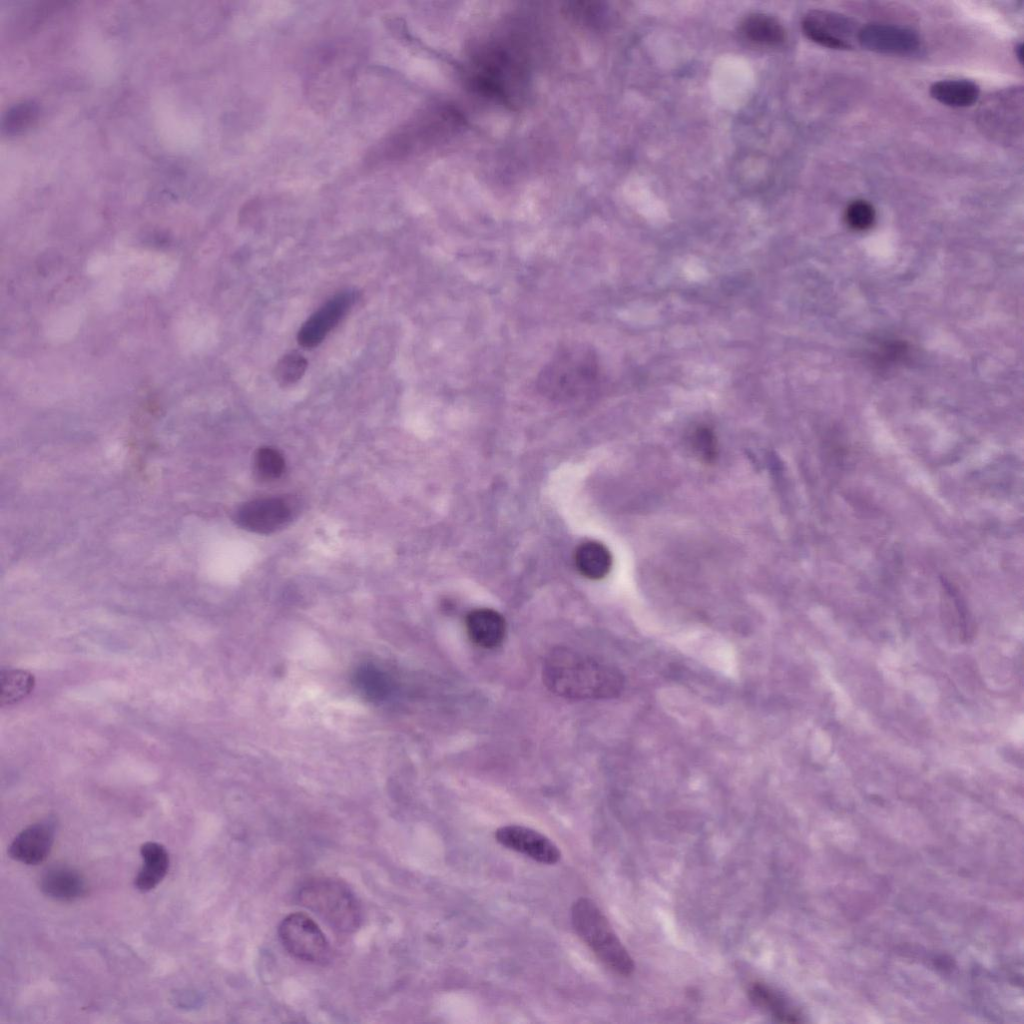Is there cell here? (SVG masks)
I'll return each mask as SVG.
<instances>
[{
    "mask_svg": "<svg viewBox=\"0 0 1024 1024\" xmlns=\"http://www.w3.org/2000/svg\"><path fill=\"white\" fill-rule=\"evenodd\" d=\"M755 1006L781 1022L802 1021L801 1014L780 992L761 982L753 983L748 990Z\"/></svg>",
    "mask_w": 1024,
    "mask_h": 1024,
    "instance_id": "e0dca14e",
    "label": "cell"
},
{
    "mask_svg": "<svg viewBox=\"0 0 1024 1024\" xmlns=\"http://www.w3.org/2000/svg\"><path fill=\"white\" fill-rule=\"evenodd\" d=\"M356 300L357 292L354 290L334 295L303 323L297 334L298 343L307 349L318 346L345 317Z\"/></svg>",
    "mask_w": 1024,
    "mask_h": 1024,
    "instance_id": "ba28073f",
    "label": "cell"
},
{
    "mask_svg": "<svg viewBox=\"0 0 1024 1024\" xmlns=\"http://www.w3.org/2000/svg\"><path fill=\"white\" fill-rule=\"evenodd\" d=\"M847 224L855 230L869 228L875 219L873 206L865 200H855L850 203L845 212Z\"/></svg>",
    "mask_w": 1024,
    "mask_h": 1024,
    "instance_id": "cb8c5ba5",
    "label": "cell"
},
{
    "mask_svg": "<svg viewBox=\"0 0 1024 1024\" xmlns=\"http://www.w3.org/2000/svg\"><path fill=\"white\" fill-rule=\"evenodd\" d=\"M601 384V369L594 349L582 342L560 345L536 378L539 392L552 400L580 399Z\"/></svg>",
    "mask_w": 1024,
    "mask_h": 1024,
    "instance_id": "3957f363",
    "label": "cell"
},
{
    "mask_svg": "<svg viewBox=\"0 0 1024 1024\" xmlns=\"http://www.w3.org/2000/svg\"><path fill=\"white\" fill-rule=\"evenodd\" d=\"M465 626L470 640L482 648H495L505 637V619L499 612L490 608L470 611L466 616Z\"/></svg>",
    "mask_w": 1024,
    "mask_h": 1024,
    "instance_id": "5bb4252c",
    "label": "cell"
},
{
    "mask_svg": "<svg viewBox=\"0 0 1024 1024\" xmlns=\"http://www.w3.org/2000/svg\"><path fill=\"white\" fill-rule=\"evenodd\" d=\"M40 890L43 894L58 901H74L87 892V884L83 876L74 868L66 865H52L40 877Z\"/></svg>",
    "mask_w": 1024,
    "mask_h": 1024,
    "instance_id": "4fadbf2b",
    "label": "cell"
},
{
    "mask_svg": "<svg viewBox=\"0 0 1024 1024\" xmlns=\"http://www.w3.org/2000/svg\"><path fill=\"white\" fill-rule=\"evenodd\" d=\"M280 942L294 958L313 964H325L331 949L320 927L308 915L293 913L286 916L278 928Z\"/></svg>",
    "mask_w": 1024,
    "mask_h": 1024,
    "instance_id": "8992f818",
    "label": "cell"
},
{
    "mask_svg": "<svg viewBox=\"0 0 1024 1024\" xmlns=\"http://www.w3.org/2000/svg\"><path fill=\"white\" fill-rule=\"evenodd\" d=\"M857 41L867 50L892 55H909L920 46L919 36L914 30L884 23L861 27Z\"/></svg>",
    "mask_w": 1024,
    "mask_h": 1024,
    "instance_id": "9c48e42d",
    "label": "cell"
},
{
    "mask_svg": "<svg viewBox=\"0 0 1024 1024\" xmlns=\"http://www.w3.org/2000/svg\"><path fill=\"white\" fill-rule=\"evenodd\" d=\"M692 446L705 462H712L717 455V441L713 431L705 426L697 428L692 435Z\"/></svg>",
    "mask_w": 1024,
    "mask_h": 1024,
    "instance_id": "d4e9b609",
    "label": "cell"
},
{
    "mask_svg": "<svg viewBox=\"0 0 1024 1024\" xmlns=\"http://www.w3.org/2000/svg\"><path fill=\"white\" fill-rule=\"evenodd\" d=\"M34 675L24 669L2 668L0 671V706L14 705L34 689Z\"/></svg>",
    "mask_w": 1024,
    "mask_h": 1024,
    "instance_id": "ffe728a7",
    "label": "cell"
},
{
    "mask_svg": "<svg viewBox=\"0 0 1024 1024\" xmlns=\"http://www.w3.org/2000/svg\"><path fill=\"white\" fill-rule=\"evenodd\" d=\"M495 839L505 848L542 864H555L561 857L560 850L548 837L525 826H502L495 831Z\"/></svg>",
    "mask_w": 1024,
    "mask_h": 1024,
    "instance_id": "8fae6325",
    "label": "cell"
},
{
    "mask_svg": "<svg viewBox=\"0 0 1024 1024\" xmlns=\"http://www.w3.org/2000/svg\"><path fill=\"white\" fill-rule=\"evenodd\" d=\"M515 38H494L477 47L465 66L469 88L499 104L522 100L530 80L528 61Z\"/></svg>",
    "mask_w": 1024,
    "mask_h": 1024,
    "instance_id": "6da1fadb",
    "label": "cell"
},
{
    "mask_svg": "<svg viewBox=\"0 0 1024 1024\" xmlns=\"http://www.w3.org/2000/svg\"><path fill=\"white\" fill-rule=\"evenodd\" d=\"M740 33L751 43L778 46L786 39V31L774 17L764 13H751L740 23Z\"/></svg>",
    "mask_w": 1024,
    "mask_h": 1024,
    "instance_id": "2e32d148",
    "label": "cell"
},
{
    "mask_svg": "<svg viewBox=\"0 0 1024 1024\" xmlns=\"http://www.w3.org/2000/svg\"><path fill=\"white\" fill-rule=\"evenodd\" d=\"M143 865L135 878V887L141 892L154 889L166 876L169 855L165 847L156 842H146L140 848Z\"/></svg>",
    "mask_w": 1024,
    "mask_h": 1024,
    "instance_id": "9a60e30c",
    "label": "cell"
},
{
    "mask_svg": "<svg viewBox=\"0 0 1024 1024\" xmlns=\"http://www.w3.org/2000/svg\"><path fill=\"white\" fill-rule=\"evenodd\" d=\"M575 564L583 576L599 580L609 573L612 567V556L604 544L587 541L576 549Z\"/></svg>",
    "mask_w": 1024,
    "mask_h": 1024,
    "instance_id": "ac0fdd59",
    "label": "cell"
},
{
    "mask_svg": "<svg viewBox=\"0 0 1024 1024\" xmlns=\"http://www.w3.org/2000/svg\"><path fill=\"white\" fill-rule=\"evenodd\" d=\"M299 903L338 932H354L361 924L360 904L346 884L332 878H315L298 892Z\"/></svg>",
    "mask_w": 1024,
    "mask_h": 1024,
    "instance_id": "5b68a950",
    "label": "cell"
},
{
    "mask_svg": "<svg viewBox=\"0 0 1024 1024\" xmlns=\"http://www.w3.org/2000/svg\"><path fill=\"white\" fill-rule=\"evenodd\" d=\"M308 366L306 358L297 351L283 355L277 362L274 375L281 386L291 385L302 378Z\"/></svg>",
    "mask_w": 1024,
    "mask_h": 1024,
    "instance_id": "44dd1931",
    "label": "cell"
},
{
    "mask_svg": "<svg viewBox=\"0 0 1024 1024\" xmlns=\"http://www.w3.org/2000/svg\"><path fill=\"white\" fill-rule=\"evenodd\" d=\"M255 470L260 478L274 480L284 472L285 461L282 454L272 447H261L255 454Z\"/></svg>",
    "mask_w": 1024,
    "mask_h": 1024,
    "instance_id": "7402d4cb",
    "label": "cell"
},
{
    "mask_svg": "<svg viewBox=\"0 0 1024 1024\" xmlns=\"http://www.w3.org/2000/svg\"><path fill=\"white\" fill-rule=\"evenodd\" d=\"M292 511L280 498H261L245 502L235 514L237 524L258 534H270L285 527Z\"/></svg>",
    "mask_w": 1024,
    "mask_h": 1024,
    "instance_id": "30bf717a",
    "label": "cell"
},
{
    "mask_svg": "<svg viewBox=\"0 0 1024 1024\" xmlns=\"http://www.w3.org/2000/svg\"><path fill=\"white\" fill-rule=\"evenodd\" d=\"M979 93V86L965 79L941 80L930 87V94L934 99L952 107H967L974 104Z\"/></svg>",
    "mask_w": 1024,
    "mask_h": 1024,
    "instance_id": "d6986e66",
    "label": "cell"
},
{
    "mask_svg": "<svg viewBox=\"0 0 1024 1024\" xmlns=\"http://www.w3.org/2000/svg\"><path fill=\"white\" fill-rule=\"evenodd\" d=\"M571 919L577 935L608 969L621 976L633 973L632 957L593 900L577 899L571 908Z\"/></svg>",
    "mask_w": 1024,
    "mask_h": 1024,
    "instance_id": "277c9868",
    "label": "cell"
},
{
    "mask_svg": "<svg viewBox=\"0 0 1024 1024\" xmlns=\"http://www.w3.org/2000/svg\"><path fill=\"white\" fill-rule=\"evenodd\" d=\"M803 33L811 41L831 49L849 50L859 29L851 18L827 11L811 10L802 19Z\"/></svg>",
    "mask_w": 1024,
    "mask_h": 1024,
    "instance_id": "52a82bcc",
    "label": "cell"
},
{
    "mask_svg": "<svg viewBox=\"0 0 1024 1024\" xmlns=\"http://www.w3.org/2000/svg\"><path fill=\"white\" fill-rule=\"evenodd\" d=\"M542 677L552 693L569 699H610L624 687L617 668L567 647H556L547 654Z\"/></svg>",
    "mask_w": 1024,
    "mask_h": 1024,
    "instance_id": "7a4b0ae2",
    "label": "cell"
},
{
    "mask_svg": "<svg viewBox=\"0 0 1024 1024\" xmlns=\"http://www.w3.org/2000/svg\"><path fill=\"white\" fill-rule=\"evenodd\" d=\"M54 831V824L51 821H41L26 827L10 844V857L27 865L43 862L53 845Z\"/></svg>",
    "mask_w": 1024,
    "mask_h": 1024,
    "instance_id": "7c38bea8",
    "label": "cell"
},
{
    "mask_svg": "<svg viewBox=\"0 0 1024 1024\" xmlns=\"http://www.w3.org/2000/svg\"><path fill=\"white\" fill-rule=\"evenodd\" d=\"M1015 52H1016V55L1018 57L1019 62L1023 63V45H1022V43H1020L1019 45L1016 46Z\"/></svg>",
    "mask_w": 1024,
    "mask_h": 1024,
    "instance_id": "484cf974",
    "label": "cell"
},
{
    "mask_svg": "<svg viewBox=\"0 0 1024 1024\" xmlns=\"http://www.w3.org/2000/svg\"><path fill=\"white\" fill-rule=\"evenodd\" d=\"M36 115L37 106L35 104L22 102L8 111L3 127L9 134L18 133L28 127Z\"/></svg>",
    "mask_w": 1024,
    "mask_h": 1024,
    "instance_id": "603a6c76",
    "label": "cell"
}]
</instances>
